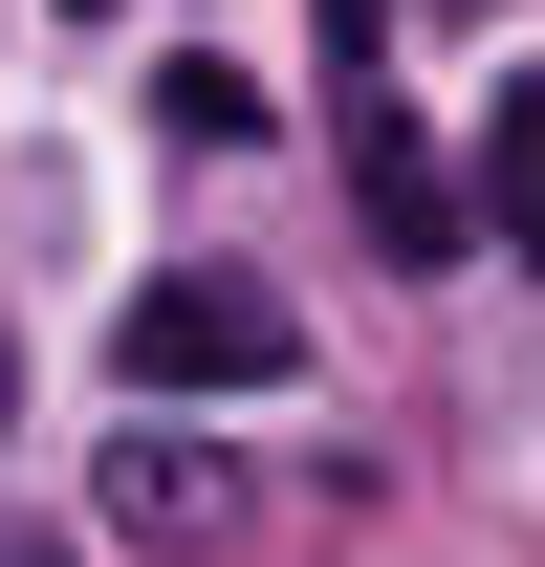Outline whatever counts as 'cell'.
<instances>
[{"mask_svg":"<svg viewBox=\"0 0 545 567\" xmlns=\"http://www.w3.org/2000/svg\"><path fill=\"white\" fill-rule=\"evenodd\" d=\"M349 218H371V262H414V284H436V262H480V197L393 132V87H349Z\"/></svg>","mask_w":545,"mask_h":567,"instance_id":"7a4b0ae2","label":"cell"},{"mask_svg":"<svg viewBox=\"0 0 545 567\" xmlns=\"http://www.w3.org/2000/svg\"><path fill=\"white\" fill-rule=\"evenodd\" d=\"M371 22H393V0H328V66H349V87H371Z\"/></svg>","mask_w":545,"mask_h":567,"instance_id":"8992f818","label":"cell"},{"mask_svg":"<svg viewBox=\"0 0 545 567\" xmlns=\"http://www.w3.org/2000/svg\"><path fill=\"white\" fill-rule=\"evenodd\" d=\"M88 22H110V0H88Z\"/></svg>","mask_w":545,"mask_h":567,"instance_id":"9c48e42d","label":"cell"},{"mask_svg":"<svg viewBox=\"0 0 545 567\" xmlns=\"http://www.w3.org/2000/svg\"><path fill=\"white\" fill-rule=\"evenodd\" d=\"M0 415H22V350H0Z\"/></svg>","mask_w":545,"mask_h":567,"instance_id":"52a82bcc","label":"cell"},{"mask_svg":"<svg viewBox=\"0 0 545 567\" xmlns=\"http://www.w3.org/2000/svg\"><path fill=\"white\" fill-rule=\"evenodd\" d=\"M0 567H66V546H0Z\"/></svg>","mask_w":545,"mask_h":567,"instance_id":"ba28073f","label":"cell"},{"mask_svg":"<svg viewBox=\"0 0 545 567\" xmlns=\"http://www.w3.org/2000/svg\"><path fill=\"white\" fill-rule=\"evenodd\" d=\"M110 524H132V546H218V458L197 436H132V458H110Z\"/></svg>","mask_w":545,"mask_h":567,"instance_id":"3957f363","label":"cell"},{"mask_svg":"<svg viewBox=\"0 0 545 567\" xmlns=\"http://www.w3.org/2000/svg\"><path fill=\"white\" fill-rule=\"evenodd\" d=\"M110 371H132V393H284V371H306V306L240 284V262H175V284H132Z\"/></svg>","mask_w":545,"mask_h":567,"instance_id":"6da1fadb","label":"cell"},{"mask_svg":"<svg viewBox=\"0 0 545 567\" xmlns=\"http://www.w3.org/2000/svg\"><path fill=\"white\" fill-rule=\"evenodd\" d=\"M480 240H502V262H545V66L502 87V132H480Z\"/></svg>","mask_w":545,"mask_h":567,"instance_id":"277c9868","label":"cell"},{"mask_svg":"<svg viewBox=\"0 0 545 567\" xmlns=\"http://www.w3.org/2000/svg\"><path fill=\"white\" fill-rule=\"evenodd\" d=\"M175 132H197V153H240V132H263V87L218 66V44H175Z\"/></svg>","mask_w":545,"mask_h":567,"instance_id":"5b68a950","label":"cell"}]
</instances>
